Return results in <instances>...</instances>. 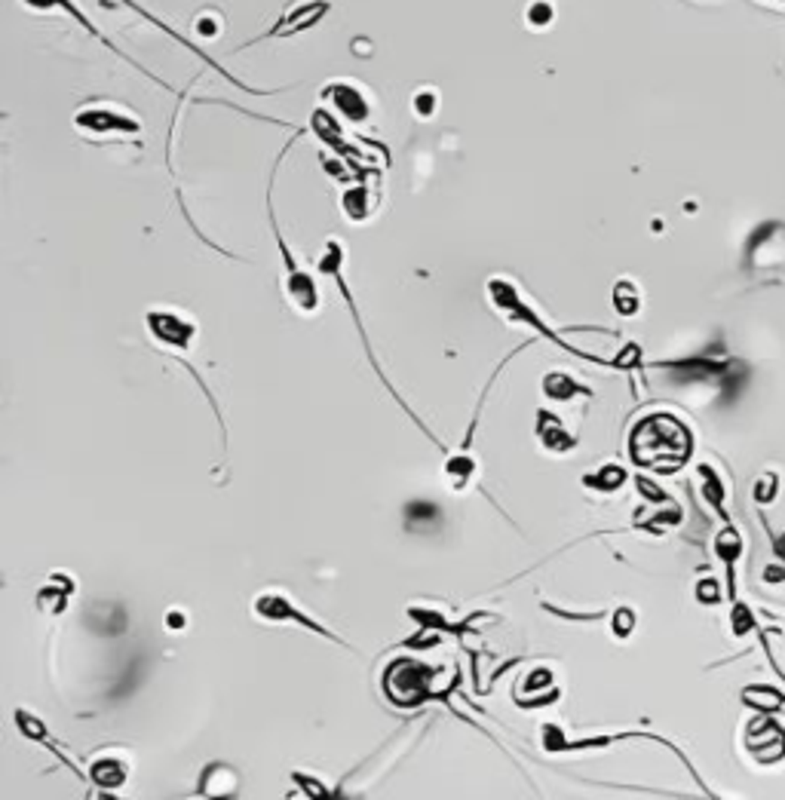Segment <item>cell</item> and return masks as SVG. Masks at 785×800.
I'll return each instance as SVG.
<instances>
[{"label": "cell", "mask_w": 785, "mask_h": 800, "mask_svg": "<svg viewBox=\"0 0 785 800\" xmlns=\"http://www.w3.org/2000/svg\"><path fill=\"white\" fill-rule=\"evenodd\" d=\"M690 454V433L672 414H650L632 430V457L650 470H678Z\"/></svg>", "instance_id": "1"}, {"label": "cell", "mask_w": 785, "mask_h": 800, "mask_svg": "<svg viewBox=\"0 0 785 800\" xmlns=\"http://www.w3.org/2000/svg\"><path fill=\"white\" fill-rule=\"evenodd\" d=\"M743 553V540L736 537L734 531H727V534H721L718 537V555L724 558V562H736V555Z\"/></svg>", "instance_id": "2"}, {"label": "cell", "mask_w": 785, "mask_h": 800, "mask_svg": "<svg viewBox=\"0 0 785 800\" xmlns=\"http://www.w3.org/2000/svg\"><path fill=\"white\" fill-rule=\"evenodd\" d=\"M549 22H553V6L547 4V0H537V4L528 10V25L534 28H547Z\"/></svg>", "instance_id": "3"}, {"label": "cell", "mask_w": 785, "mask_h": 800, "mask_svg": "<svg viewBox=\"0 0 785 800\" xmlns=\"http://www.w3.org/2000/svg\"><path fill=\"white\" fill-rule=\"evenodd\" d=\"M755 497H758L761 503L773 500V497H776V476H771V472H767V476L758 481V488H755Z\"/></svg>", "instance_id": "4"}, {"label": "cell", "mask_w": 785, "mask_h": 800, "mask_svg": "<svg viewBox=\"0 0 785 800\" xmlns=\"http://www.w3.org/2000/svg\"><path fill=\"white\" fill-rule=\"evenodd\" d=\"M734 628H736V635H743V632H749V628H752V617H749V610H745V608H736Z\"/></svg>", "instance_id": "5"}, {"label": "cell", "mask_w": 785, "mask_h": 800, "mask_svg": "<svg viewBox=\"0 0 785 800\" xmlns=\"http://www.w3.org/2000/svg\"><path fill=\"white\" fill-rule=\"evenodd\" d=\"M433 105H436V98H433L430 92H424V96L415 98V111H421V114H430Z\"/></svg>", "instance_id": "6"}, {"label": "cell", "mask_w": 785, "mask_h": 800, "mask_svg": "<svg viewBox=\"0 0 785 800\" xmlns=\"http://www.w3.org/2000/svg\"><path fill=\"white\" fill-rule=\"evenodd\" d=\"M699 598H703V601H718V592H715V582H706L703 592H699Z\"/></svg>", "instance_id": "7"}, {"label": "cell", "mask_w": 785, "mask_h": 800, "mask_svg": "<svg viewBox=\"0 0 785 800\" xmlns=\"http://www.w3.org/2000/svg\"><path fill=\"white\" fill-rule=\"evenodd\" d=\"M776 553H780V555L785 558V537H782L780 543H776Z\"/></svg>", "instance_id": "8"}, {"label": "cell", "mask_w": 785, "mask_h": 800, "mask_svg": "<svg viewBox=\"0 0 785 800\" xmlns=\"http://www.w3.org/2000/svg\"><path fill=\"white\" fill-rule=\"evenodd\" d=\"M782 4H785V0H782Z\"/></svg>", "instance_id": "9"}]
</instances>
